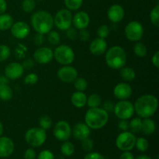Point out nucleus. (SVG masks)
<instances>
[{"label":"nucleus","instance_id":"obj_23","mask_svg":"<svg viewBox=\"0 0 159 159\" xmlns=\"http://www.w3.org/2000/svg\"><path fill=\"white\" fill-rule=\"evenodd\" d=\"M156 130V124L152 119L149 118H144L142 120V125H141V131L147 135L153 134Z\"/></svg>","mask_w":159,"mask_h":159},{"label":"nucleus","instance_id":"obj_46","mask_svg":"<svg viewBox=\"0 0 159 159\" xmlns=\"http://www.w3.org/2000/svg\"><path fill=\"white\" fill-rule=\"evenodd\" d=\"M22 65H23L24 69H31V68H33V67L34 66V61L33 60L32 58H27L23 62Z\"/></svg>","mask_w":159,"mask_h":159},{"label":"nucleus","instance_id":"obj_27","mask_svg":"<svg viewBox=\"0 0 159 159\" xmlns=\"http://www.w3.org/2000/svg\"><path fill=\"white\" fill-rule=\"evenodd\" d=\"M86 104L89 108L99 107V106L102 104V98L99 94H96V93L92 94L89 97H87Z\"/></svg>","mask_w":159,"mask_h":159},{"label":"nucleus","instance_id":"obj_53","mask_svg":"<svg viewBox=\"0 0 159 159\" xmlns=\"http://www.w3.org/2000/svg\"><path fill=\"white\" fill-rule=\"evenodd\" d=\"M8 82H9V79H8V78L6 77V75L0 76V85H3V84H8Z\"/></svg>","mask_w":159,"mask_h":159},{"label":"nucleus","instance_id":"obj_20","mask_svg":"<svg viewBox=\"0 0 159 159\" xmlns=\"http://www.w3.org/2000/svg\"><path fill=\"white\" fill-rule=\"evenodd\" d=\"M14 151V143L8 137H0V158L10 156Z\"/></svg>","mask_w":159,"mask_h":159},{"label":"nucleus","instance_id":"obj_42","mask_svg":"<svg viewBox=\"0 0 159 159\" xmlns=\"http://www.w3.org/2000/svg\"><path fill=\"white\" fill-rule=\"evenodd\" d=\"M37 159H54V156L51 151L44 150L39 154Z\"/></svg>","mask_w":159,"mask_h":159},{"label":"nucleus","instance_id":"obj_52","mask_svg":"<svg viewBox=\"0 0 159 159\" xmlns=\"http://www.w3.org/2000/svg\"><path fill=\"white\" fill-rule=\"evenodd\" d=\"M6 9H7V3L6 0H0V14L4 13Z\"/></svg>","mask_w":159,"mask_h":159},{"label":"nucleus","instance_id":"obj_50","mask_svg":"<svg viewBox=\"0 0 159 159\" xmlns=\"http://www.w3.org/2000/svg\"><path fill=\"white\" fill-rule=\"evenodd\" d=\"M152 64L156 67L157 68H159V51H156L154 54V55L152 57Z\"/></svg>","mask_w":159,"mask_h":159},{"label":"nucleus","instance_id":"obj_12","mask_svg":"<svg viewBox=\"0 0 159 159\" xmlns=\"http://www.w3.org/2000/svg\"><path fill=\"white\" fill-rule=\"evenodd\" d=\"M57 76L61 82L71 83L78 78V71L70 65H64L57 70Z\"/></svg>","mask_w":159,"mask_h":159},{"label":"nucleus","instance_id":"obj_15","mask_svg":"<svg viewBox=\"0 0 159 159\" xmlns=\"http://www.w3.org/2000/svg\"><path fill=\"white\" fill-rule=\"evenodd\" d=\"M24 68L22 64L18 62H12L9 63L5 68V75L10 80L18 79L23 75Z\"/></svg>","mask_w":159,"mask_h":159},{"label":"nucleus","instance_id":"obj_39","mask_svg":"<svg viewBox=\"0 0 159 159\" xmlns=\"http://www.w3.org/2000/svg\"><path fill=\"white\" fill-rule=\"evenodd\" d=\"M110 28L107 25H102V26H99L97 30V34L99 36V38L102 39H106L107 37H108V36L110 35Z\"/></svg>","mask_w":159,"mask_h":159},{"label":"nucleus","instance_id":"obj_32","mask_svg":"<svg viewBox=\"0 0 159 159\" xmlns=\"http://www.w3.org/2000/svg\"><path fill=\"white\" fill-rule=\"evenodd\" d=\"M151 23L156 27L159 26V6L156 5L150 12Z\"/></svg>","mask_w":159,"mask_h":159},{"label":"nucleus","instance_id":"obj_10","mask_svg":"<svg viewBox=\"0 0 159 159\" xmlns=\"http://www.w3.org/2000/svg\"><path fill=\"white\" fill-rule=\"evenodd\" d=\"M125 36L129 40L138 42L142 39L144 35V28L142 24L138 21H131L126 26Z\"/></svg>","mask_w":159,"mask_h":159},{"label":"nucleus","instance_id":"obj_43","mask_svg":"<svg viewBox=\"0 0 159 159\" xmlns=\"http://www.w3.org/2000/svg\"><path fill=\"white\" fill-rule=\"evenodd\" d=\"M79 39L83 42H87L90 38L89 33V31L86 30L85 29L80 30V31H79Z\"/></svg>","mask_w":159,"mask_h":159},{"label":"nucleus","instance_id":"obj_5","mask_svg":"<svg viewBox=\"0 0 159 159\" xmlns=\"http://www.w3.org/2000/svg\"><path fill=\"white\" fill-rule=\"evenodd\" d=\"M47 139L46 130L40 127L29 129L25 134L26 143L34 148H38L44 144Z\"/></svg>","mask_w":159,"mask_h":159},{"label":"nucleus","instance_id":"obj_3","mask_svg":"<svg viewBox=\"0 0 159 159\" xmlns=\"http://www.w3.org/2000/svg\"><path fill=\"white\" fill-rule=\"evenodd\" d=\"M109 120L108 112L103 108H89L85 116V122L90 129L99 130L102 128Z\"/></svg>","mask_w":159,"mask_h":159},{"label":"nucleus","instance_id":"obj_21","mask_svg":"<svg viewBox=\"0 0 159 159\" xmlns=\"http://www.w3.org/2000/svg\"><path fill=\"white\" fill-rule=\"evenodd\" d=\"M71 132H72L74 138L79 141H82L85 138H89L90 134H91L90 128L87 126V124L82 122L76 124L75 127H73V130Z\"/></svg>","mask_w":159,"mask_h":159},{"label":"nucleus","instance_id":"obj_54","mask_svg":"<svg viewBox=\"0 0 159 159\" xmlns=\"http://www.w3.org/2000/svg\"><path fill=\"white\" fill-rule=\"evenodd\" d=\"M136 159H152L150 158L149 156H148V155H139V156L137 157Z\"/></svg>","mask_w":159,"mask_h":159},{"label":"nucleus","instance_id":"obj_36","mask_svg":"<svg viewBox=\"0 0 159 159\" xmlns=\"http://www.w3.org/2000/svg\"><path fill=\"white\" fill-rule=\"evenodd\" d=\"M36 7L35 0H23L22 2V9L25 12H32Z\"/></svg>","mask_w":159,"mask_h":159},{"label":"nucleus","instance_id":"obj_31","mask_svg":"<svg viewBox=\"0 0 159 159\" xmlns=\"http://www.w3.org/2000/svg\"><path fill=\"white\" fill-rule=\"evenodd\" d=\"M74 86L79 92H84L88 88V82L84 78H77L74 81Z\"/></svg>","mask_w":159,"mask_h":159},{"label":"nucleus","instance_id":"obj_7","mask_svg":"<svg viewBox=\"0 0 159 159\" xmlns=\"http://www.w3.org/2000/svg\"><path fill=\"white\" fill-rule=\"evenodd\" d=\"M114 113L120 120H129L134 114V107L130 101L120 100L114 106Z\"/></svg>","mask_w":159,"mask_h":159},{"label":"nucleus","instance_id":"obj_16","mask_svg":"<svg viewBox=\"0 0 159 159\" xmlns=\"http://www.w3.org/2000/svg\"><path fill=\"white\" fill-rule=\"evenodd\" d=\"M132 94V88L129 84L120 82L114 87L113 95L120 100H125L130 98Z\"/></svg>","mask_w":159,"mask_h":159},{"label":"nucleus","instance_id":"obj_55","mask_svg":"<svg viewBox=\"0 0 159 159\" xmlns=\"http://www.w3.org/2000/svg\"><path fill=\"white\" fill-rule=\"evenodd\" d=\"M3 130H4V129H3V125H2V124L0 122V137H1L2 134Z\"/></svg>","mask_w":159,"mask_h":159},{"label":"nucleus","instance_id":"obj_40","mask_svg":"<svg viewBox=\"0 0 159 159\" xmlns=\"http://www.w3.org/2000/svg\"><path fill=\"white\" fill-rule=\"evenodd\" d=\"M81 141H82V147L84 151L89 152L93 150V147H94V144H93V140L90 139L89 138H87Z\"/></svg>","mask_w":159,"mask_h":159},{"label":"nucleus","instance_id":"obj_18","mask_svg":"<svg viewBox=\"0 0 159 159\" xmlns=\"http://www.w3.org/2000/svg\"><path fill=\"white\" fill-rule=\"evenodd\" d=\"M90 22L89 16L84 11H79L72 18V23L77 30L86 29Z\"/></svg>","mask_w":159,"mask_h":159},{"label":"nucleus","instance_id":"obj_33","mask_svg":"<svg viewBox=\"0 0 159 159\" xmlns=\"http://www.w3.org/2000/svg\"><path fill=\"white\" fill-rule=\"evenodd\" d=\"M64 2L69 10H78L82 6L83 0H64Z\"/></svg>","mask_w":159,"mask_h":159},{"label":"nucleus","instance_id":"obj_44","mask_svg":"<svg viewBox=\"0 0 159 159\" xmlns=\"http://www.w3.org/2000/svg\"><path fill=\"white\" fill-rule=\"evenodd\" d=\"M77 29L75 28H72L71 26L70 28H68L66 30V34L67 37L70 39V40H75L78 37V32L76 30Z\"/></svg>","mask_w":159,"mask_h":159},{"label":"nucleus","instance_id":"obj_22","mask_svg":"<svg viewBox=\"0 0 159 159\" xmlns=\"http://www.w3.org/2000/svg\"><path fill=\"white\" fill-rule=\"evenodd\" d=\"M71 104L76 108H82L86 105L87 96L83 92H75L71 96Z\"/></svg>","mask_w":159,"mask_h":159},{"label":"nucleus","instance_id":"obj_1","mask_svg":"<svg viewBox=\"0 0 159 159\" xmlns=\"http://www.w3.org/2000/svg\"><path fill=\"white\" fill-rule=\"evenodd\" d=\"M134 112L140 118H149L156 113L158 107V101L156 96L146 94L138 98L135 102Z\"/></svg>","mask_w":159,"mask_h":159},{"label":"nucleus","instance_id":"obj_25","mask_svg":"<svg viewBox=\"0 0 159 159\" xmlns=\"http://www.w3.org/2000/svg\"><path fill=\"white\" fill-rule=\"evenodd\" d=\"M120 77L126 82H132L136 77L134 69L130 67H123L120 68Z\"/></svg>","mask_w":159,"mask_h":159},{"label":"nucleus","instance_id":"obj_14","mask_svg":"<svg viewBox=\"0 0 159 159\" xmlns=\"http://www.w3.org/2000/svg\"><path fill=\"white\" fill-rule=\"evenodd\" d=\"M12 36L17 39H24L30 33V28L29 25L23 21H18L13 23L10 28Z\"/></svg>","mask_w":159,"mask_h":159},{"label":"nucleus","instance_id":"obj_24","mask_svg":"<svg viewBox=\"0 0 159 159\" xmlns=\"http://www.w3.org/2000/svg\"><path fill=\"white\" fill-rule=\"evenodd\" d=\"M13 24V18L7 13L0 14V30L6 31L11 28Z\"/></svg>","mask_w":159,"mask_h":159},{"label":"nucleus","instance_id":"obj_30","mask_svg":"<svg viewBox=\"0 0 159 159\" xmlns=\"http://www.w3.org/2000/svg\"><path fill=\"white\" fill-rule=\"evenodd\" d=\"M61 152L65 156L69 157L72 155L75 152V147L72 143L69 141H65L61 147Z\"/></svg>","mask_w":159,"mask_h":159},{"label":"nucleus","instance_id":"obj_8","mask_svg":"<svg viewBox=\"0 0 159 159\" xmlns=\"http://www.w3.org/2000/svg\"><path fill=\"white\" fill-rule=\"evenodd\" d=\"M72 14L68 9H62L56 13L54 18V24L61 30H67L72 24Z\"/></svg>","mask_w":159,"mask_h":159},{"label":"nucleus","instance_id":"obj_35","mask_svg":"<svg viewBox=\"0 0 159 159\" xmlns=\"http://www.w3.org/2000/svg\"><path fill=\"white\" fill-rule=\"evenodd\" d=\"M135 146H136L138 151H140L141 152H144L148 149L149 144L147 139H145L144 138H139L138 139H136Z\"/></svg>","mask_w":159,"mask_h":159},{"label":"nucleus","instance_id":"obj_38","mask_svg":"<svg viewBox=\"0 0 159 159\" xmlns=\"http://www.w3.org/2000/svg\"><path fill=\"white\" fill-rule=\"evenodd\" d=\"M11 54L10 48L7 45H0V62L7 60Z\"/></svg>","mask_w":159,"mask_h":159},{"label":"nucleus","instance_id":"obj_41","mask_svg":"<svg viewBox=\"0 0 159 159\" xmlns=\"http://www.w3.org/2000/svg\"><path fill=\"white\" fill-rule=\"evenodd\" d=\"M38 81V76L35 73H30L25 77L24 82L26 85H34Z\"/></svg>","mask_w":159,"mask_h":159},{"label":"nucleus","instance_id":"obj_28","mask_svg":"<svg viewBox=\"0 0 159 159\" xmlns=\"http://www.w3.org/2000/svg\"><path fill=\"white\" fill-rule=\"evenodd\" d=\"M134 51L136 56L139 57H144L147 55L148 49L145 44H144L141 42L138 41L134 46Z\"/></svg>","mask_w":159,"mask_h":159},{"label":"nucleus","instance_id":"obj_34","mask_svg":"<svg viewBox=\"0 0 159 159\" xmlns=\"http://www.w3.org/2000/svg\"><path fill=\"white\" fill-rule=\"evenodd\" d=\"M39 125L40 128L47 130H49L52 126V120L48 116H42L39 120Z\"/></svg>","mask_w":159,"mask_h":159},{"label":"nucleus","instance_id":"obj_37","mask_svg":"<svg viewBox=\"0 0 159 159\" xmlns=\"http://www.w3.org/2000/svg\"><path fill=\"white\" fill-rule=\"evenodd\" d=\"M48 40L49 43L52 45H57L60 43L61 37L60 34L55 30H51L49 33H48Z\"/></svg>","mask_w":159,"mask_h":159},{"label":"nucleus","instance_id":"obj_11","mask_svg":"<svg viewBox=\"0 0 159 159\" xmlns=\"http://www.w3.org/2000/svg\"><path fill=\"white\" fill-rule=\"evenodd\" d=\"M54 136L60 141H66L71 135V128L70 124L65 120H60L54 125L53 130Z\"/></svg>","mask_w":159,"mask_h":159},{"label":"nucleus","instance_id":"obj_9","mask_svg":"<svg viewBox=\"0 0 159 159\" xmlns=\"http://www.w3.org/2000/svg\"><path fill=\"white\" fill-rule=\"evenodd\" d=\"M136 137L133 133L129 131H124L120 134L116 139V145L120 150L127 152L134 148L136 142Z\"/></svg>","mask_w":159,"mask_h":159},{"label":"nucleus","instance_id":"obj_26","mask_svg":"<svg viewBox=\"0 0 159 159\" xmlns=\"http://www.w3.org/2000/svg\"><path fill=\"white\" fill-rule=\"evenodd\" d=\"M12 95H13V93H12V89L8 85V84L0 85V99L1 100H10L12 98Z\"/></svg>","mask_w":159,"mask_h":159},{"label":"nucleus","instance_id":"obj_48","mask_svg":"<svg viewBox=\"0 0 159 159\" xmlns=\"http://www.w3.org/2000/svg\"><path fill=\"white\" fill-rule=\"evenodd\" d=\"M84 159H105L102 155L97 152H90L87 154Z\"/></svg>","mask_w":159,"mask_h":159},{"label":"nucleus","instance_id":"obj_47","mask_svg":"<svg viewBox=\"0 0 159 159\" xmlns=\"http://www.w3.org/2000/svg\"><path fill=\"white\" fill-rule=\"evenodd\" d=\"M25 159H35L36 158V152L33 148L26 149L24 153Z\"/></svg>","mask_w":159,"mask_h":159},{"label":"nucleus","instance_id":"obj_2","mask_svg":"<svg viewBox=\"0 0 159 159\" xmlns=\"http://www.w3.org/2000/svg\"><path fill=\"white\" fill-rule=\"evenodd\" d=\"M31 23L36 32L47 34L53 29L54 18L51 13L44 10H40L34 13L31 17Z\"/></svg>","mask_w":159,"mask_h":159},{"label":"nucleus","instance_id":"obj_49","mask_svg":"<svg viewBox=\"0 0 159 159\" xmlns=\"http://www.w3.org/2000/svg\"><path fill=\"white\" fill-rule=\"evenodd\" d=\"M118 127L122 131H127L129 129V123L127 122V120H120L118 124Z\"/></svg>","mask_w":159,"mask_h":159},{"label":"nucleus","instance_id":"obj_29","mask_svg":"<svg viewBox=\"0 0 159 159\" xmlns=\"http://www.w3.org/2000/svg\"><path fill=\"white\" fill-rule=\"evenodd\" d=\"M141 125H142V120L140 117H135L129 123V129L131 133H139L141 131Z\"/></svg>","mask_w":159,"mask_h":159},{"label":"nucleus","instance_id":"obj_19","mask_svg":"<svg viewBox=\"0 0 159 159\" xmlns=\"http://www.w3.org/2000/svg\"><path fill=\"white\" fill-rule=\"evenodd\" d=\"M107 50V43L105 39L98 38L94 39L90 43L89 51L93 55L100 56L103 54Z\"/></svg>","mask_w":159,"mask_h":159},{"label":"nucleus","instance_id":"obj_13","mask_svg":"<svg viewBox=\"0 0 159 159\" xmlns=\"http://www.w3.org/2000/svg\"><path fill=\"white\" fill-rule=\"evenodd\" d=\"M54 52L52 50L47 47H42L36 50L34 54V58L36 62L42 65L48 64L53 60Z\"/></svg>","mask_w":159,"mask_h":159},{"label":"nucleus","instance_id":"obj_17","mask_svg":"<svg viewBox=\"0 0 159 159\" xmlns=\"http://www.w3.org/2000/svg\"><path fill=\"white\" fill-rule=\"evenodd\" d=\"M124 14H125V12H124V8L119 4L113 5L109 8L108 11H107L108 19L110 21L115 23L120 22L124 19Z\"/></svg>","mask_w":159,"mask_h":159},{"label":"nucleus","instance_id":"obj_6","mask_svg":"<svg viewBox=\"0 0 159 159\" xmlns=\"http://www.w3.org/2000/svg\"><path fill=\"white\" fill-rule=\"evenodd\" d=\"M54 57L57 63L62 65H69L74 61L75 53L71 47L62 44L55 48Z\"/></svg>","mask_w":159,"mask_h":159},{"label":"nucleus","instance_id":"obj_51","mask_svg":"<svg viewBox=\"0 0 159 159\" xmlns=\"http://www.w3.org/2000/svg\"><path fill=\"white\" fill-rule=\"evenodd\" d=\"M120 159H134V155L131 152L127 151V152H124V153L121 154Z\"/></svg>","mask_w":159,"mask_h":159},{"label":"nucleus","instance_id":"obj_45","mask_svg":"<svg viewBox=\"0 0 159 159\" xmlns=\"http://www.w3.org/2000/svg\"><path fill=\"white\" fill-rule=\"evenodd\" d=\"M45 40V37H44V34H39L37 33L34 37V43L37 46H40V45L43 44V42Z\"/></svg>","mask_w":159,"mask_h":159},{"label":"nucleus","instance_id":"obj_4","mask_svg":"<svg viewBox=\"0 0 159 159\" xmlns=\"http://www.w3.org/2000/svg\"><path fill=\"white\" fill-rule=\"evenodd\" d=\"M106 63L112 69H120L127 62V54L120 46H113L107 50Z\"/></svg>","mask_w":159,"mask_h":159}]
</instances>
